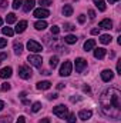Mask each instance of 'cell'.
Listing matches in <instances>:
<instances>
[{"instance_id": "cell-3", "label": "cell", "mask_w": 121, "mask_h": 123, "mask_svg": "<svg viewBox=\"0 0 121 123\" xmlns=\"http://www.w3.org/2000/svg\"><path fill=\"white\" fill-rule=\"evenodd\" d=\"M71 70H73V64L70 60H66L60 67V76H70L71 74Z\"/></svg>"}, {"instance_id": "cell-42", "label": "cell", "mask_w": 121, "mask_h": 123, "mask_svg": "<svg viewBox=\"0 0 121 123\" xmlns=\"http://www.w3.org/2000/svg\"><path fill=\"white\" fill-rule=\"evenodd\" d=\"M91 34H100V29H93L91 30Z\"/></svg>"}, {"instance_id": "cell-38", "label": "cell", "mask_w": 121, "mask_h": 123, "mask_svg": "<svg viewBox=\"0 0 121 123\" xmlns=\"http://www.w3.org/2000/svg\"><path fill=\"white\" fill-rule=\"evenodd\" d=\"M47 97H49V99H50V100H51V99H57V97H59V96H57V93H53V94H49V96H47Z\"/></svg>"}, {"instance_id": "cell-4", "label": "cell", "mask_w": 121, "mask_h": 123, "mask_svg": "<svg viewBox=\"0 0 121 123\" xmlns=\"http://www.w3.org/2000/svg\"><path fill=\"white\" fill-rule=\"evenodd\" d=\"M31 69L29 66H20L19 67V76L22 77V79H24V80H27V79H30L31 77Z\"/></svg>"}, {"instance_id": "cell-17", "label": "cell", "mask_w": 121, "mask_h": 123, "mask_svg": "<svg viewBox=\"0 0 121 123\" xmlns=\"http://www.w3.org/2000/svg\"><path fill=\"white\" fill-rule=\"evenodd\" d=\"M94 1V4H95V7L100 10V12H105V1L104 0H93Z\"/></svg>"}, {"instance_id": "cell-7", "label": "cell", "mask_w": 121, "mask_h": 123, "mask_svg": "<svg viewBox=\"0 0 121 123\" xmlns=\"http://www.w3.org/2000/svg\"><path fill=\"white\" fill-rule=\"evenodd\" d=\"M50 16V12L47 10V9H43V7H40V9H36L34 10V17H37V19H46V17H49Z\"/></svg>"}, {"instance_id": "cell-47", "label": "cell", "mask_w": 121, "mask_h": 123, "mask_svg": "<svg viewBox=\"0 0 121 123\" xmlns=\"http://www.w3.org/2000/svg\"><path fill=\"white\" fill-rule=\"evenodd\" d=\"M84 92H90V87L88 86H84Z\"/></svg>"}, {"instance_id": "cell-19", "label": "cell", "mask_w": 121, "mask_h": 123, "mask_svg": "<svg viewBox=\"0 0 121 123\" xmlns=\"http://www.w3.org/2000/svg\"><path fill=\"white\" fill-rule=\"evenodd\" d=\"M63 14H64L66 17L71 16V14H73V6H71V4H66V6L63 7Z\"/></svg>"}, {"instance_id": "cell-16", "label": "cell", "mask_w": 121, "mask_h": 123, "mask_svg": "<svg viewBox=\"0 0 121 123\" xmlns=\"http://www.w3.org/2000/svg\"><path fill=\"white\" fill-rule=\"evenodd\" d=\"M26 27H27V22L26 20H22V22H19L17 23V26H16V33H23V31L26 30Z\"/></svg>"}, {"instance_id": "cell-34", "label": "cell", "mask_w": 121, "mask_h": 123, "mask_svg": "<svg viewBox=\"0 0 121 123\" xmlns=\"http://www.w3.org/2000/svg\"><path fill=\"white\" fill-rule=\"evenodd\" d=\"M60 33V27L59 26H53L51 27V34H59Z\"/></svg>"}, {"instance_id": "cell-6", "label": "cell", "mask_w": 121, "mask_h": 123, "mask_svg": "<svg viewBox=\"0 0 121 123\" xmlns=\"http://www.w3.org/2000/svg\"><path fill=\"white\" fill-rule=\"evenodd\" d=\"M27 49H29L30 52L38 53V52H41V50H43V46H41L40 43H37L36 40H29V42H27Z\"/></svg>"}, {"instance_id": "cell-31", "label": "cell", "mask_w": 121, "mask_h": 123, "mask_svg": "<svg viewBox=\"0 0 121 123\" xmlns=\"http://www.w3.org/2000/svg\"><path fill=\"white\" fill-rule=\"evenodd\" d=\"M67 122L68 123H76V115H74V113L67 115Z\"/></svg>"}, {"instance_id": "cell-29", "label": "cell", "mask_w": 121, "mask_h": 123, "mask_svg": "<svg viewBox=\"0 0 121 123\" xmlns=\"http://www.w3.org/2000/svg\"><path fill=\"white\" fill-rule=\"evenodd\" d=\"M38 3L41 4V7H43V9H44V7H49V6H51V4H53V3H51V0H40Z\"/></svg>"}, {"instance_id": "cell-27", "label": "cell", "mask_w": 121, "mask_h": 123, "mask_svg": "<svg viewBox=\"0 0 121 123\" xmlns=\"http://www.w3.org/2000/svg\"><path fill=\"white\" fill-rule=\"evenodd\" d=\"M40 109H41V103H40V102L33 103V106H31V112H34V113H36V112H38Z\"/></svg>"}, {"instance_id": "cell-40", "label": "cell", "mask_w": 121, "mask_h": 123, "mask_svg": "<svg viewBox=\"0 0 121 123\" xmlns=\"http://www.w3.org/2000/svg\"><path fill=\"white\" fill-rule=\"evenodd\" d=\"M117 73L121 74V63H120V62H117Z\"/></svg>"}, {"instance_id": "cell-33", "label": "cell", "mask_w": 121, "mask_h": 123, "mask_svg": "<svg viewBox=\"0 0 121 123\" xmlns=\"http://www.w3.org/2000/svg\"><path fill=\"white\" fill-rule=\"evenodd\" d=\"M76 27L73 26V25H70V23H66L64 25V30H67V31H71V30H74Z\"/></svg>"}, {"instance_id": "cell-11", "label": "cell", "mask_w": 121, "mask_h": 123, "mask_svg": "<svg viewBox=\"0 0 121 123\" xmlns=\"http://www.w3.org/2000/svg\"><path fill=\"white\" fill-rule=\"evenodd\" d=\"M11 74H13L11 67H3V69L0 70V77H1V79H9Z\"/></svg>"}, {"instance_id": "cell-5", "label": "cell", "mask_w": 121, "mask_h": 123, "mask_svg": "<svg viewBox=\"0 0 121 123\" xmlns=\"http://www.w3.org/2000/svg\"><path fill=\"white\" fill-rule=\"evenodd\" d=\"M27 60L30 62L31 66H34V67H37V69H40V67L43 66V59H41L40 56H37V55H30Z\"/></svg>"}, {"instance_id": "cell-26", "label": "cell", "mask_w": 121, "mask_h": 123, "mask_svg": "<svg viewBox=\"0 0 121 123\" xmlns=\"http://www.w3.org/2000/svg\"><path fill=\"white\" fill-rule=\"evenodd\" d=\"M57 64H59V57L57 56H53L51 59H50V67H57Z\"/></svg>"}, {"instance_id": "cell-36", "label": "cell", "mask_w": 121, "mask_h": 123, "mask_svg": "<svg viewBox=\"0 0 121 123\" xmlns=\"http://www.w3.org/2000/svg\"><path fill=\"white\" fill-rule=\"evenodd\" d=\"M86 22V16L84 14H80L78 16V23H84Z\"/></svg>"}, {"instance_id": "cell-41", "label": "cell", "mask_w": 121, "mask_h": 123, "mask_svg": "<svg viewBox=\"0 0 121 123\" xmlns=\"http://www.w3.org/2000/svg\"><path fill=\"white\" fill-rule=\"evenodd\" d=\"M88 14H90L91 19H94V17H95V12H94V10H88Z\"/></svg>"}, {"instance_id": "cell-14", "label": "cell", "mask_w": 121, "mask_h": 123, "mask_svg": "<svg viewBox=\"0 0 121 123\" xmlns=\"http://www.w3.org/2000/svg\"><path fill=\"white\" fill-rule=\"evenodd\" d=\"M51 87V83L49 82V80H43V82H38L37 83V89L38 90H47V89H50Z\"/></svg>"}, {"instance_id": "cell-30", "label": "cell", "mask_w": 121, "mask_h": 123, "mask_svg": "<svg viewBox=\"0 0 121 123\" xmlns=\"http://www.w3.org/2000/svg\"><path fill=\"white\" fill-rule=\"evenodd\" d=\"M22 6H23V0H14V1H13V9L17 10V9H20Z\"/></svg>"}, {"instance_id": "cell-18", "label": "cell", "mask_w": 121, "mask_h": 123, "mask_svg": "<svg viewBox=\"0 0 121 123\" xmlns=\"http://www.w3.org/2000/svg\"><path fill=\"white\" fill-rule=\"evenodd\" d=\"M94 46H95V40H94V39H88V40L84 43V50L88 52L91 49H94Z\"/></svg>"}, {"instance_id": "cell-32", "label": "cell", "mask_w": 121, "mask_h": 123, "mask_svg": "<svg viewBox=\"0 0 121 123\" xmlns=\"http://www.w3.org/2000/svg\"><path fill=\"white\" fill-rule=\"evenodd\" d=\"M0 123H11V117L10 116H1L0 117Z\"/></svg>"}, {"instance_id": "cell-13", "label": "cell", "mask_w": 121, "mask_h": 123, "mask_svg": "<svg viewBox=\"0 0 121 123\" xmlns=\"http://www.w3.org/2000/svg\"><path fill=\"white\" fill-rule=\"evenodd\" d=\"M105 53H107V50H105V49L98 47V49H95V50H94V57H95V59H104Z\"/></svg>"}, {"instance_id": "cell-46", "label": "cell", "mask_w": 121, "mask_h": 123, "mask_svg": "<svg viewBox=\"0 0 121 123\" xmlns=\"http://www.w3.org/2000/svg\"><path fill=\"white\" fill-rule=\"evenodd\" d=\"M6 6H7V1H6V0H1V7H3V9H4V7H6Z\"/></svg>"}, {"instance_id": "cell-23", "label": "cell", "mask_w": 121, "mask_h": 123, "mask_svg": "<svg viewBox=\"0 0 121 123\" xmlns=\"http://www.w3.org/2000/svg\"><path fill=\"white\" fill-rule=\"evenodd\" d=\"M34 27H36L37 30H44V29L47 27V23H46L44 20H38V22H36Z\"/></svg>"}, {"instance_id": "cell-43", "label": "cell", "mask_w": 121, "mask_h": 123, "mask_svg": "<svg viewBox=\"0 0 121 123\" xmlns=\"http://www.w3.org/2000/svg\"><path fill=\"white\" fill-rule=\"evenodd\" d=\"M3 109H4V102H3V100H0V112H1Z\"/></svg>"}, {"instance_id": "cell-45", "label": "cell", "mask_w": 121, "mask_h": 123, "mask_svg": "<svg viewBox=\"0 0 121 123\" xmlns=\"http://www.w3.org/2000/svg\"><path fill=\"white\" fill-rule=\"evenodd\" d=\"M63 87H64V83H59V85H57V89H59V90H61Z\"/></svg>"}, {"instance_id": "cell-21", "label": "cell", "mask_w": 121, "mask_h": 123, "mask_svg": "<svg viewBox=\"0 0 121 123\" xmlns=\"http://www.w3.org/2000/svg\"><path fill=\"white\" fill-rule=\"evenodd\" d=\"M13 49H14V53H16V55H22V53H23V44H22L20 42H16V43L13 44Z\"/></svg>"}, {"instance_id": "cell-2", "label": "cell", "mask_w": 121, "mask_h": 123, "mask_svg": "<svg viewBox=\"0 0 121 123\" xmlns=\"http://www.w3.org/2000/svg\"><path fill=\"white\" fill-rule=\"evenodd\" d=\"M53 113H54L56 116L61 117V119H66L67 115H68V109H67V106H64V105H57V106L53 109Z\"/></svg>"}, {"instance_id": "cell-24", "label": "cell", "mask_w": 121, "mask_h": 123, "mask_svg": "<svg viewBox=\"0 0 121 123\" xmlns=\"http://www.w3.org/2000/svg\"><path fill=\"white\" fill-rule=\"evenodd\" d=\"M6 22H7V25L14 23V22H16V14H14V13H9V14L6 16Z\"/></svg>"}, {"instance_id": "cell-28", "label": "cell", "mask_w": 121, "mask_h": 123, "mask_svg": "<svg viewBox=\"0 0 121 123\" xmlns=\"http://www.w3.org/2000/svg\"><path fill=\"white\" fill-rule=\"evenodd\" d=\"M11 89V86H10V83H3L1 86H0V92H7V90H10Z\"/></svg>"}, {"instance_id": "cell-44", "label": "cell", "mask_w": 121, "mask_h": 123, "mask_svg": "<svg viewBox=\"0 0 121 123\" xmlns=\"http://www.w3.org/2000/svg\"><path fill=\"white\" fill-rule=\"evenodd\" d=\"M38 123H50V120H49V119L46 117V119H41V120H40Z\"/></svg>"}, {"instance_id": "cell-8", "label": "cell", "mask_w": 121, "mask_h": 123, "mask_svg": "<svg viewBox=\"0 0 121 123\" xmlns=\"http://www.w3.org/2000/svg\"><path fill=\"white\" fill-rule=\"evenodd\" d=\"M86 67H87V60H84L83 57H77L76 59V72L81 73Z\"/></svg>"}, {"instance_id": "cell-35", "label": "cell", "mask_w": 121, "mask_h": 123, "mask_svg": "<svg viewBox=\"0 0 121 123\" xmlns=\"http://www.w3.org/2000/svg\"><path fill=\"white\" fill-rule=\"evenodd\" d=\"M6 46H7V40L6 39H0V49H3Z\"/></svg>"}, {"instance_id": "cell-15", "label": "cell", "mask_w": 121, "mask_h": 123, "mask_svg": "<svg viewBox=\"0 0 121 123\" xmlns=\"http://www.w3.org/2000/svg\"><path fill=\"white\" fill-rule=\"evenodd\" d=\"M34 4H36V0H26L24 4H23V10L24 12H30L34 9Z\"/></svg>"}, {"instance_id": "cell-50", "label": "cell", "mask_w": 121, "mask_h": 123, "mask_svg": "<svg viewBox=\"0 0 121 123\" xmlns=\"http://www.w3.org/2000/svg\"><path fill=\"white\" fill-rule=\"evenodd\" d=\"M0 1H1V0H0Z\"/></svg>"}, {"instance_id": "cell-12", "label": "cell", "mask_w": 121, "mask_h": 123, "mask_svg": "<svg viewBox=\"0 0 121 123\" xmlns=\"http://www.w3.org/2000/svg\"><path fill=\"white\" fill-rule=\"evenodd\" d=\"M91 116H93V112L91 110H80L78 112V117L81 120H88Z\"/></svg>"}, {"instance_id": "cell-39", "label": "cell", "mask_w": 121, "mask_h": 123, "mask_svg": "<svg viewBox=\"0 0 121 123\" xmlns=\"http://www.w3.org/2000/svg\"><path fill=\"white\" fill-rule=\"evenodd\" d=\"M24 122H26V117H24V116H20L19 120H17L16 123H24Z\"/></svg>"}, {"instance_id": "cell-20", "label": "cell", "mask_w": 121, "mask_h": 123, "mask_svg": "<svg viewBox=\"0 0 121 123\" xmlns=\"http://www.w3.org/2000/svg\"><path fill=\"white\" fill-rule=\"evenodd\" d=\"M77 40H78V39H77L74 34H67V36L64 37V42H66V43H68V44H74Z\"/></svg>"}, {"instance_id": "cell-9", "label": "cell", "mask_w": 121, "mask_h": 123, "mask_svg": "<svg viewBox=\"0 0 121 123\" xmlns=\"http://www.w3.org/2000/svg\"><path fill=\"white\" fill-rule=\"evenodd\" d=\"M113 77H114V73H113L111 70L105 69V70L101 72V79H103L104 82H110V80H113Z\"/></svg>"}, {"instance_id": "cell-10", "label": "cell", "mask_w": 121, "mask_h": 123, "mask_svg": "<svg viewBox=\"0 0 121 123\" xmlns=\"http://www.w3.org/2000/svg\"><path fill=\"white\" fill-rule=\"evenodd\" d=\"M111 27H113V22H111L110 19H104V20H101V22H100V25H98V29L110 30Z\"/></svg>"}, {"instance_id": "cell-22", "label": "cell", "mask_w": 121, "mask_h": 123, "mask_svg": "<svg viewBox=\"0 0 121 123\" xmlns=\"http://www.w3.org/2000/svg\"><path fill=\"white\" fill-rule=\"evenodd\" d=\"M111 40H113V37H111L110 34H103V36L100 37V42H101L103 44H110Z\"/></svg>"}, {"instance_id": "cell-37", "label": "cell", "mask_w": 121, "mask_h": 123, "mask_svg": "<svg viewBox=\"0 0 121 123\" xmlns=\"http://www.w3.org/2000/svg\"><path fill=\"white\" fill-rule=\"evenodd\" d=\"M4 59H7V53H0V63L4 60Z\"/></svg>"}, {"instance_id": "cell-49", "label": "cell", "mask_w": 121, "mask_h": 123, "mask_svg": "<svg viewBox=\"0 0 121 123\" xmlns=\"http://www.w3.org/2000/svg\"><path fill=\"white\" fill-rule=\"evenodd\" d=\"M1 25H3V19L0 17V26H1Z\"/></svg>"}, {"instance_id": "cell-25", "label": "cell", "mask_w": 121, "mask_h": 123, "mask_svg": "<svg viewBox=\"0 0 121 123\" xmlns=\"http://www.w3.org/2000/svg\"><path fill=\"white\" fill-rule=\"evenodd\" d=\"M1 31H3V34H4V36H9V37L14 34V30H13V29H10V27H3Z\"/></svg>"}, {"instance_id": "cell-1", "label": "cell", "mask_w": 121, "mask_h": 123, "mask_svg": "<svg viewBox=\"0 0 121 123\" xmlns=\"http://www.w3.org/2000/svg\"><path fill=\"white\" fill-rule=\"evenodd\" d=\"M101 110L105 116L118 119L121 115V93L118 89H108L100 97Z\"/></svg>"}, {"instance_id": "cell-48", "label": "cell", "mask_w": 121, "mask_h": 123, "mask_svg": "<svg viewBox=\"0 0 121 123\" xmlns=\"http://www.w3.org/2000/svg\"><path fill=\"white\" fill-rule=\"evenodd\" d=\"M108 1H110V4H113V3H117L118 0H108Z\"/></svg>"}]
</instances>
